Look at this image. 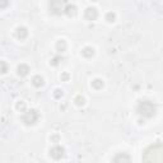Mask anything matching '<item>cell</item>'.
<instances>
[{"label":"cell","mask_w":163,"mask_h":163,"mask_svg":"<svg viewBox=\"0 0 163 163\" xmlns=\"http://www.w3.org/2000/svg\"><path fill=\"white\" fill-rule=\"evenodd\" d=\"M143 163H163V144H153L143 153Z\"/></svg>","instance_id":"obj_1"},{"label":"cell","mask_w":163,"mask_h":163,"mask_svg":"<svg viewBox=\"0 0 163 163\" xmlns=\"http://www.w3.org/2000/svg\"><path fill=\"white\" fill-rule=\"evenodd\" d=\"M98 82H100V80H96V82L93 83V84H94V87H97V88H100V87H101V85H102V84H100V83H98Z\"/></svg>","instance_id":"obj_11"},{"label":"cell","mask_w":163,"mask_h":163,"mask_svg":"<svg viewBox=\"0 0 163 163\" xmlns=\"http://www.w3.org/2000/svg\"><path fill=\"white\" fill-rule=\"evenodd\" d=\"M85 15H87L88 19H92V21H93V19L97 17V12H96L94 8H88L87 12H85Z\"/></svg>","instance_id":"obj_6"},{"label":"cell","mask_w":163,"mask_h":163,"mask_svg":"<svg viewBox=\"0 0 163 163\" xmlns=\"http://www.w3.org/2000/svg\"><path fill=\"white\" fill-rule=\"evenodd\" d=\"M18 70H19V75H27L28 74V66H25V65H21Z\"/></svg>","instance_id":"obj_7"},{"label":"cell","mask_w":163,"mask_h":163,"mask_svg":"<svg viewBox=\"0 0 163 163\" xmlns=\"http://www.w3.org/2000/svg\"><path fill=\"white\" fill-rule=\"evenodd\" d=\"M83 55H85V56H92V55H93V50L85 49L84 51H83Z\"/></svg>","instance_id":"obj_10"},{"label":"cell","mask_w":163,"mask_h":163,"mask_svg":"<svg viewBox=\"0 0 163 163\" xmlns=\"http://www.w3.org/2000/svg\"><path fill=\"white\" fill-rule=\"evenodd\" d=\"M38 119V115L36 113V111H28V112H25L24 113V116H23V121L25 124H34V121H36Z\"/></svg>","instance_id":"obj_3"},{"label":"cell","mask_w":163,"mask_h":163,"mask_svg":"<svg viewBox=\"0 0 163 163\" xmlns=\"http://www.w3.org/2000/svg\"><path fill=\"white\" fill-rule=\"evenodd\" d=\"M25 36H27V31H25V28H19L18 30V37L24 38Z\"/></svg>","instance_id":"obj_9"},{"label":"cell","mask_w":163,"mask_h":163,"mask_svg":"<svg viewBox=\"0 0 163 163\" xmlns=\"http://www.w3.org/2000/svg\"><path fill=\"white\" fill-rule=\"evenodd\" d=\"M112 163H131V159L126 153H120L113 158Z\"/></svg>","instance_id":"obj_4"},{"label":"cell","mask_w":163,"mask_h":163,"mask_svg":"<svg viewBox=\"0 0 163 163\" xmlns=\"http://www.w3.org/2000/svg\"><path fill=\"white\" fill-rule=\"evenodd\" d=\"M138 111H139V113L143 115L144 117H152L153 115L155 113V107H154V105H153L152 102L144 101V102H142V103L139 105Z\"/></svg>","instance_id":"obj_2"},{"label":"cell","mask_w":163,"mask_h":163,"mask_svg":"<svg viewBox=\"0 0 163 163\" xmlns=\"http://www.w3.org/2000/svg\"><path fill=\"white\" fill-rule=\"evenodd\" d=\"M50 154H51V157H52V158L59 159V158H61V157H63V154H64V149L61 148V146L56 145V146H54V148L50 151Z\"/></svg>","instance_id":"obj_5"},{"label":"cell","mask_w":163,"mask_h":163,"mask_svg":"<svg viewBox=\"0 0 163 163\" xmlns=\"http://www.w3.org/2000/svg\"><path fill=\"white\" fill-rule=\"evenodd\" d=\"M33 84L36 85V87L42 85V78H41V76H36V78H33Z\"/></svg>","instance_id":"obj_8"}]
</instances>
